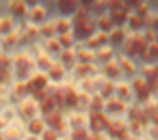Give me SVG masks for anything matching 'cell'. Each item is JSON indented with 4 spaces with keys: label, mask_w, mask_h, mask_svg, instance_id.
I'll return each mask as SVG.
<instances>
[{
    "label": "cell",
    "mask_w": 158,
    "mask_h": 140,
    "mask_svg": "<svg viewBox=\"0 0 158 140\" xmlns=\"http://www.w3.org/2000/svg\"><path fill=\"white\" fill-rule=\"evenodd\" d=\"M106 125H108V119L102 112H91V129L93 131H102Z\"/></svg>",
    "instance_id": "1"
},
{
    "label": "cell",
    "mask_w": 158,
    "mask_h": 140,
    "mask_svg": "<svg viewBox=\"0 0 158 140\" xmlns=\"http://www.w3.org/2000/svg\"><path fill=\"white\" fill-rule=\"evenodd\" d=\"M50 127H54V129H65V121H63V116H61V112H48V121H46Z\"/></svg>",
    "instance_id": "2"
},
{
    "label": "cell",
    "mask_w": 158,
    "mask_h": 140,
    "mask_svg": "<svg viewBox=\"0 0 158 140\" xmlns=\"http://www.w3.org/2000/svg\"><path fill=\"white\" fill-rule=\"evenodd\" d=\"M106 110H110V112L119 114V112H123V110H126V103H123V99H121V97H110V99L106 101Z\"/></svg>",
    "instance_id": "3"
},
{
    "label": "cell",
    "mask_w": 158,
    "mask_h": 140,
    "mask_svg": "<svg viewBox=\"0 0 158 140\" xmlns=\"http://www.w3.org/2000/svg\"><path fill=\"white\" fill-rule=\"evenodd\" d=\"M20 110H22V114H24V116H35V114H37V110H39V106H37L35 101H22Z\"/></svg>",
    "instance_id": "4"
},
{
    "label": "cell",
    "mask_w": 158,
    "mask_h": 140,
    "mask_svg": "<svg viewBox=\"0 0 158 140\" xmlns=\"http://www.w3.org/2000/svg\"><path fill=\"white\" fill-rule=\"evenodd\" d=\"M130 119H132V121H139V123H147V114H145L139 106H134V108L130 110Z\"/></svg>",
    "instance_id": "5"
},
{
    "label": "cell",
    "mask_w": 158,
    "mask_h": 140,
    "mask_svg": "<svg viewBox=\"0 0 158 140\" xmlns=\"http://www.w3.org/2000/svg\"><path fill=\"white\" fill-rule=\"evenodd\" d=\"M54 106H59V103H56V99H52V97H46V99L41 101V106H39V108H41V110L48 114V112H54Z\"/></svg>",
    "instance_id": "6"
},
{
    "label": "cell",
    "mask_w": 158,
    "mask_h": 140,
    "mask_svg": "<svg viewBox=\"0 0 158 140\" xmlns=\"http://www.w3.org/2000/svg\"><path fill=\"white\" fill-rule=\"evenodd\" d=\"M44 129H46V123L44 121H31V125H28V131L31 134H44Z\"/></svg>",
    "instance_id": "7"
},
{
    "label": "cell",
    "mask_w": 158,
    "mask_h": 140,
    "mask_svg": "<svg viewBox=\"0 0 158 140\" xmlns=\"http://www.w3.org/2000/svg\"><path fill=\"white\" fill-rule=\"evenodd\" d=\"M72 138H74V140H89V131H87L85 127H76L74 134H72Z\"/></svg>",
    "instance_id": "8"
},
{
    "label": "cell",
    "mask_w": 158,
    "mask_h": 140,
    "mask_svg": "<svg viewBox=\"0 0 158 140\" xmlns=\"http://www.w3.org/2000/svg\"><path fill=\"white\" fill-rule=\"evenodd\" d=\"M91 108H93V112H102V108H106V103H104L102 97H93L91 99Z\"/></svg>",
    "instance_id": "9"
},
{
    "label": "cell",
    "mask_w": 158,
    "mask_h": 140,
    "mask_svg": "<svg viewBox=\"0 0 158 140\" xmlns=\"http://www.w3.org/2000/svg\"><path fill=\"white\" fill-rule=\"evenodd\" d=\"M85 121H87V116H85V114H78V112H74V114H72V125H74V127H82V125H85Z\"/></svg>",
    "instance_id": "10"
},
{
    "label": "cell",
    "mask_w": 158,
    "mask_h": 140,
    "mask_svg": "<svg viewBox=\"0 0 158 140\" xmlns=\"http://www.w3.org/2000/svg\"><path fill=\"white\" fill-rule=\"evenodd\" d=\"M115 88H117V93L121 95V99H126V97H130V95H132V91L128 88V84H117Z\"/></svg>",
    "instance_id": "11"
},
{
    "label": "cell",
    "mask_w": 158,
    "mask_h": 140,
    "mask_svg": "<svg viewBox=\"0 0 158 140\" xmlns=\"http://www.w3.org/2000/svg\"><path fill=\"white\" fill-rule=\"evenodd\" d=\"M41 136H44V140H56V131H52V129H48V131L44 129Z\"/></svg>",
    "instance_id": "12"
},
{
    "label": "cell",
    "mask_w": 158,
    "mask_h": 140,
    "mask_svg": "<svg viewBox=\"0 0 158 140\" xmlns=\"http://www.w3.org/2000/svg\"><path fill=\"white\" fill-rule=\"evenodd\" d=\"M18 136H20V129H18V127H13V129L9 127V131H7V138L11 140V138H18Z\"/></svg>",
    "instance_id": "13"
},
{
    "label": "cell",
    "mask_w": 158,
    "mask_h": 140,
    "mask_svg": "<svg viewBox=\"0 0 158 140\" xmlns=\"http://www.w3.org/2000/svg\"><path fill=\"white\" fill-rule=\"evenodd\" d=\"M50 76H52V78H54V80H59V78H61V76H63V71H61V69H59V67H52V71H50Z\"/></svg>",
    "instance_id": "14"
},
{
    "label": "cell",
    "mask_w": 158,
    "mask_h": 140,
    "mask_svg": "<svg viewBox=\"0 0 158 140\" xmlns=\"http://www.w3.org/2000/svg\"><path fill=\"white\" fill-rule=\"evenodd\" d=\"M108 76H119V67L117 65H108Z\"/></svg>",
    "instance_id": "15"
},
{
    "label": "cell",
    "mask_w": 158,
    "mask_h": 140,
    "mask_svg": "<svg viewBox=\"0 0 158 140\" xmlns=\"http://www.w3.org/2000/svg\"><path fill=\"white\" fill-rule=\"evenodd\" d=\"M89 140H104V136L100 131H93V134H89Z\"/></svg>",
    "instance_id": "16"
},
{
    "label": "cell",
    "mask_w": 158,
    "mask_h": 140,
    "mask_svg": "<svg viewBox=\"0 0 158 140\" xmlns=\"http://www.w3.org/2000/svg\"><path fill=\"white\" fill-rule=\"evenodd\" d=\"M110 91H113V84H110V82H106V84H104V88H102V93H104V95H108Z\"/></svg>",
    "instance_id": "17"
},
{
    "label": "cell",
    "mask_w": 158,
    "mask_h": 140,
    "mask_svg": "<svg viewBox=\"0 0 158 140\" xmlns=\"http://www.w3.org/2000/svg\"><path fill=\"white\" fill-rule=\"evenodd\" d=\"M149 116H152V121H154V123L158 125V112H154V114H149Z\"/></svg>",
    "instance_id": "18"
},
{
    "label": "cell",
    "mask_w": 158,
    "mask_h": 140,
    "mask_svg": "<svg viewBox=\"0 0 158 140\" xmlns=\"http://www.w3.org/2000/svg\"><path fill=\"white\" fill-rule=\"evenodd\" d=\"M28 140H37V138H28Z\"/></svg>",
    "instance_id": "19"
},
{
    "label": "cell",
    "mask_w": 158,
    "mask_h": 140,
    "mask_svg": "<svg viewBox=\"0 0 158 140\" xmlns=\"http://www.w3.org/2000/svg\"><path fill=\"white\" fill-rule=\"evenodd\" d=\"M0 140H2V136H0Z\"/></svg>",
    "instance_id": "20"
}]
</instances>
